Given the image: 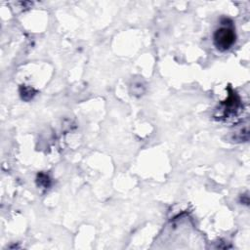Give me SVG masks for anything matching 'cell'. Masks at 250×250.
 I'll return each instance as SVG.
<instances>
[{"mask_svg":"<svg viewBox=\"0 0 250 250\" xmlns=\"http://www.w3.org/2000/svg\"><path fill=\"white\" fill-rule=\"evenodd\" d=\"M235 41V32L229 25H224L218 28L214 33V44L220 51L229 49Z\"/></svg>","mask_w":250,"mask_h":250,"instance_id":"6da1fadb","label":"cell"}]
</instances>
